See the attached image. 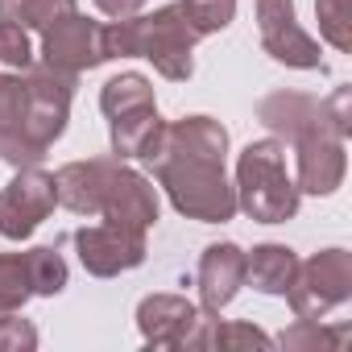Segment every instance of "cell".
<instances>
[{"instance_id":"obj_4","label":"cell","mask_w":352,"mask_h":352,"mask_svg":"<svg viewBox=\"0 0 352 352\" xmlns=\"http://www.w3.org/2000/svg\"><path fill=\"white\" fill-rule=\"evenodd\" d=\"M236 212L257 224H286L298 216V187L286 174V141H249L236 157Z\"/></svg>"},{"instance_id":"obj_15","label":"cell","mask_w":352,"mask_h":352,"mask_svg":"<svg viewBox=\"0 0 352 352\" xmlns=\"http://www.w3.org/2000/svg\"><path fill=\"white\" fill-rule=\"evenodd\" d=\"M195 286H199V307L220 315L245 286V249L232 241L208 245L195 270Z\"/></svg>"},{"instance_id":"obj_13","label":"cell","mask_w":352,"mask_h":352,"mask_svg":"<svg viewBox=\"0 0 352 352\" xmlns=\"http://www.w3.org/2000/svg\"><path fill=\"white\" fill-rule=\"evenodd\" d=\"M100 216L108 224L129 228V232H149L157 224V191H153V183L145 179L141 170H133V166L120 162L112 170V179H108Z\"/></svg>"},{"instance_id":"obj_11","label":"cell","mask_w":352,"mask_h":352,"mask_svg":"<svg viewBox=\"0 0 352 352\" xmlns=\"http://www.w3.org/2000/svg\"><path fill=\"white\" fill-rule=\"evenodd\" d=\"M257 34L274 63L298 67V71H323L319 42L298 25L294 0H257Z\"/></svg>"},{"instance_id":"obj_18","label":"cell","mask_w":352,"mask_h":352,"mask_svg":"<svg viewBox=\"0 0 352 352\" xmlns=\"http://www.w3.org/2000/svg\"><path fill=\"white\" fill-rule=\"evenodd\" d=\"M141 108H157V96H153V83L137 71H124V75H112L104 87H100V112L108 120L116 116H129V112H141Z\"/></svg>"},{"instance_id":"obj_23","label":"cell","mask_w":352,"mask_h":352,"mask_svg":"<svg viewBox=\"0 0 352 352\" xmlns=\"http://www.w3.org/2000/svg\"><path fill=\"white\" fill-rule=\"evenodd\" d=\"M0 63L13 67V71L34 67V42H30V30L17 25V21H5V17H0Z\"/></svg>"},{"instance_id":"obj_16","label":"cell","mask_w":352,"mask_h":352,"mask_svg":"<svg viewBox=\"0 0 352 352\" xmlns=\"http://www.w3.org/2000/svg\"><path fill=\"white\" fill-rule=\"evenodd\" d=\"M294 149V187L298 195H331L344 174H348V153L344 137H311Z\"/></svg>"},{"instance_id":"obj_22","label":"cell","mask_w":352,"mask_h":352,"mask_svg":"<svg viewBox=\"0 0 352 352\" xmlns=\"http://www.w3.org/2000/svg\"><path fill=\"white\" fill-rule=\"evenodd\" d=\"M208 348H220V352H232V348H274V340L253 327V323H241V319H216L212 323V336H208Z\"/></svg>"},{"instance_id":"obj_1","label":"cell","mask_w":352,"mask_h":352,"mask_svg":"<svg viewBox=\"0 0 352 352\" xmlns=\"http://www.w3.org/2000/svg\"><path fill=\"white\" fill-rule=\"evenodd\" d=\"M228 129L212 116H183L162 129L157 157L149 162L174 212L199 224H228L236 216V187L224 174Z\"/></svg>"},{"instance_id":"obj_19","label":"cell","mask_w":352,"mask_h":352,"mask_svg":"<svg viewBox=\"0 0 352 352\" xmlns=\"http://www.w3.org/2000/svg\"><path fill=\"white\" fill-rule=\"evenodd\" d=\"M79 5L75 0H0V17L5 21H17V25H25V30H46V25H54L58 17H67V13H75Z\"/></svg>"},{"instance_id":"obj_10","label":"cell","mask_w":352,"mask_h":352,"mask_svg":"<svg viewBox=\"0 0 352 352\" xmlns=\"http://www.w3.org/2000/svg\"><path fill=\"white\" fill-rule=\"evenodd\" d=\"M42 63L63 71V75H75V79L83 71H96V67L112 63L108 58V42H104V25L83 17L79 9L58 17L54 25L42 30Z\"/></svg>"},{"instance_id":"obj_2","label":"cell","mask_w":352,"mask_h":352,"mask_svg":"<svg viewBox=\"0 0 352 352\" xmlns=\"http://www.w3.org/2000/svg\"><path fill=\"white\" fill-rule=\"evenodd\" d=\"M204 38L191 0H174L153 13H137L124 21H108L104 25V42H108V58H149L153 71L170 83H187L195 75V42Z\"/></svg>"},{"instance_id":"obj_6","label":"cell","mask_w":352,"mask_h":352,"mask_svg":"<svg viewBox=\"0 0 352 352\" xmlns=\"http://www.w3.org/2000/svg\"><path fill=\"white\" fill-rule=\"evenodd\" d=\"M216 311L195 307L183 294H145L137 302V331L149 348H208Z\"/></svg>"},{"instance_id":"obj_14","label":"cell","mask_w":352,"mask_h":352,"mask_svg":"<svg viewBox=\"0 0 352 352\" xmlns=\"http://www.w3.org/2000/svg\"><path fill=\"white\" fill-rule=\"evenodd\" d=\"M120 166L116 153L108 157H83V162H67L54 170V195L67 212L75 216H100L104 208V191H108V179L112 170Z\"/></svg>"},{"instance_id":"obj_20","label":"cell","mask_w":352,"mask_h":352,"mask_svg":"<svg viewBox=\"0 0 352 352\" xmlns=\"http://www.w3.org/2000/svg\"><path fill=\"white\" fill-rule=\"evenodd\" d=\"M319 34L336 50H352V0H315Z\"/></svg>"},{"instance_id":"obj_3","label":"cell","mask_w":352,"mask_h":352,"mask_svg":"<svg viewBox=\"0 0 352 352\" xmlns=\"http://www.w3.org/2000/svg\"><path fill=\"white\" fill-rule=\"evenodd\" d=\"M25 96H21V112L9 124V133L0 137V157L9 166H38L50 145L67 133L71 120V100H75V75H63L46 63L25 67Z\"/></svg>"},{"instance_id":"obj_21","label":"cell","mask_w":352,"mask_h":352,"mask_svg":"<svg viewBox=\"0 0 352 352\" xmlns=\"http://www.w3.org/2000/svg\"><path fill=\"white\" fill-rule=\"evenodd\" d=\"M344 340H348V331L344 327H323V319H298L290 331L278 336L282 348H319V352L340 348Z\"/></svg>"},{"instance_id":"obj_5","label":"cell","mask_w":352,"mask_h":352,"mask_svg":"<svg viewBox=\"0 0 352 352\" xmlns=\"http://www.w3.org/2000/svg\"><path fill=\"white\" fill-rule=\"evenodd\" d=\"M257 120L290 145H302L311 137H348L352 133V87H336L327 100H315L307 91H270L257 104Z\"/></svg>"},{"instance_id":"obj_25","label":"cell","mask_w":352,"mask_h":352,"mask_svg":"<svg viewBox=\"0 0 352 352\" xmlns=\"http://www.w3.org/2000/svg\"><path fill=\"white\" fill-rule=\"evenodd\" d=\"M21 96H25V79H21V75H0V137H5L9 124L17 120Z\"/></svg>"},{"instance_id":"obj_24","label":"cell","mask_w":352,"mask_h":352,"mask_svg":"<svg viewBox=\"0 0 352 352\" xmlns=\"http://www.w3.org/2000/svg\"><path fill=\"white\" fill-rule=\"evenodd\" d=\"M30 352L38 348V327L30 319H21V311L13 315H0V352Z\"/></svg>"},{"instance_id":"obj_8","label":"cell","mask_w":352,"mask_h":352,"mask_svg":"<svg viewBox=\"0 0 352 352\" xmlns=\"http://www.w3.org/2000/svg\"><path fill=\"white\" fill-rule=\"evenodd\" d=\"M286 298L298 319H323L327 311L344 307L352 298V253L323 249V253L298 261V274H294Z\"/></svg>"},{"instance_id":"obj_7","label":"cell","mask_w":352,"mask_h":352,"mask_svg":"<svg viewBox=\"0 0 352 352\" xmlns=\"http://www.w3.org/2000/svg\"><path fill=\"white\" fill-rule=\"evenodd\" d=\"M67 261L50 245H34L25 253H0V315L21 311L30 298H54L67 290Z\"/></svg>"},{"instance_id":"obj_12","label":"cell","mask_w":352,"mask_h":352,"mask_svg":"<svg viewBox=\"0 0 352 352\" xmlns=\"http://www.w3.org/2000/svg\"><path fill=\"white\" fill-rule=\"evenodd\" d=\"M79 265L91 278H116L124 270H137L145 261V232H129L120 224H83L75 232Z\"/></svg>"},{"instance_id":"obj_26","label":"cell","mask_w":352,"mask_h":352,"mask_svg":"<svg viewBox=\"0 0 352 352\" xmlns=\"http://www.w3.org/2000/svg\"><path fill=\"white\" fill-rule=\"evenodd\" d=\"M96 9L112 21H124V17H137L145 9V0H96Z\"/></svg>"},{"instance_id":"obj_9","label":"cell","mask_w":352,"mask_h":352,"mask_svg":"<svg viewBox=\"0 0 352 352\" xmlns=\"http://www.w3.org/2000/svg\"><path fill=\"white\" fill-rule=\"evenodd\" d=\"M54 208H58L54 174H46L42 166H17L13 183L0 187V236L30 241L50 220Z\"/></svg>"},{"instance_id":"obj_17","label":"cell","mask_w":352,"mask_h":352,"mask_svg":"<svg viewBox=\"0 0 352 352\" xmlns=\"http://www.w3.org/2000/svg\"><path fill=\"white\" fill-rule=\"evenodd\" d=\"M298 274V253L290 245H253V253H245V286L261 290V294H286L290 282Z\"/></svg>"}]
</instances>
